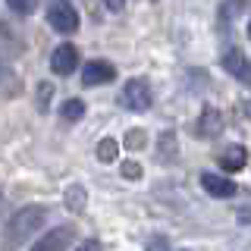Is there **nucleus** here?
<instances>
[{"mask_svg":"<svg viewBox=\"0 0 251 251\" xmlns=\"http://www.w3.org/2000/svg\"><path fill=\"white\" fill-rule=\"evenodd\" d=\"M239 223L242 226H251V210H239Z\"/></svg>","mask_w":251,"mask_h":251,"instance_id":"22","label":"nucleus"},{"mask_svg":"<svg viewBox=\"0 0 251 251\" xmlns=\"http://www.w3.org/2000/svg\"><path fill=\"white\" fill-rule=\"evenodd\" d=\"M60 116H63V123H78L85 116V100H78V98H69V100H63V107H60Z\"/></svg>","mask_w":251,"mask_h":251,"instance_id":"13","label":"nucleus"},{"mask_svg":"<svg viewBox=\"0 0 251 251\" xmlns=\"http://www.w3.org/2000/svg\"><path fill=\"white\" fill-rule=\"evenodd\" d=\"M148 251H170V245H167V239H163V235H157V239L148 242Z\"/></svg>","mask_w":251,"mask_h":251,"instance_id":"19","label":"nucleus"},{"mask_svg":"<svg viewBox=\"0 0 251 251\" xmlns=\"http://www.w3.org/2000/svg\"><path fill=\"white\" fill-rule=\"evenodd\" d=\"M245 113H248V116H251V104H245Z\"/></svg>","mask_w":251,"mask_h":251,"instance_id":"23","label":"nucleus"},{"mask_svg":"<svg viewBox=\"0 0 251 251\" xmlns=\"http://www.w3.org/2000/svg\"><path fill=\"white\" fill-rule=\"evenodd\" d=\"M157 160H160L163 167H170V163L179 160V135H176V129H163L160 135H157Z\"/></svg>","mask_w":251,"mask_h":251,"instance_id":"10","label":"nucleus"},{"mask_svg":"<svg viewBox=\"0 0 251 251\" xmlns=\"http://www.w3.org/2000/svg\"><path fill=\"white\" fill-rule=\"evenodd\" d=\"M220 132H223V113L214 110V107L201 110L198 123H195V135H198V138H217Z\"/></svg>","mask_w":251,"mask_h":251,"instance_id":"9","label":"nucleus"},{"mask_svg":"<svg viewBox=\"0 0 251 251\" xmlns=\"http://www.w3.org/2000/svg\"><path fill=\"white\" fill-rule=\"evenodd\" d=\"M248 31H251V28H248Z\"/></svg>","mask_w":251,"mask_h":251,"instance_id":"24","label":"nucleus"},{"mask_svg":"<svg viewBox=\"0 0 251 251\" xmlns=\"http://www.w3.org/2000/svg\"><path fill=\"white\" fill-rule=\"evenodd\" d=\"M198 182H201L204 192L214 195V198H232V195L239 192V185H235L229 176H220V173H201Z\"/></svg>","mask_w":251,"mask_h":251,"instance_id":"7","label":"nucleus"},{"mask_svg":"<svg viewBox=\"0 0 251 251\" xmlns=\"http://www.w3.org/2000/svg\"><path fill=\"white\" fill-rule=\"evenodd\" d=\"M123 179H129V182H138V179H141V163L126 160V163H123Z\"/></svg>","mask_w":251,"mask_h":251,"instance_id":"16","label":"nucleus"},{"mask_svg":"<svg viewBox=\"0 0 251 251\" xmlns=\"http://www.w3.org/2000/svg\"><path fill=\"white\" fill-rule=\"evenodd\" d=\"M50 100H53V85L50 82H41V85H38V110L44 113V110L50 107Z\"/></svg>","mask_w":251,"mask_h":251,"instance_id":"15","label":"nucleus"},{"mask_svg":"<svg viewBox=\"0 0 251 251\" xmlns=\"http://www.w3.org/2000/svg\"><path fill=\"white\" fill-rule=\"evenodd\" d=\"M47 25L53 31H60V35H73L78 28V13L75 6L69 3V0H53L50 6H47Z\"/></svg>","mask_w":251,"mask_h":251,"instance_id":"3","label":"nucleus"},{"mask_svg":"<svg viewBox=\"0 0 251 251\" xmlns=\"http://www.w3.org/2000/svg\"><path fill=\"white\" fill-rule=\"evenodd\" d=\"M63 201H66V210L82 214L85 204H88V192H85V185H69L66 192H63Z\"/></svg>","mask_w":251,"mask_h":251,"instance_id":"12","label":"nucleus"},{"mask_svg":"<svg viewBox=\"0 0 251 251\" xmlns=\"http://www.w3.org/2000/svg\"><path fill=\"white\" fill-rule=\"evenodd\" d=\"M220 66L226 69V75H232L235 82H242V85L251 88V60L239 50V47H226V50L220 53Z\"/></svg>","mask_w":251,"mask_h":251,"instance_id":"4","label":"nucleus"},{"mask_svg":"<svg viewBox=\"0 0 251 251\" xmlns=\"http://www.w3.org/2000/svg\"><path fill=\"white\" fill-rule=\"evenodd\" d=\"M145 145V132H129L126 135V148H141Z\"/></svg>","mask_w":251,"mask_h":251,"instance_id":"18","label":"nucleus"},{"mask_svg":"<svg viewBox=\"0 0 251 251\" xmlns=\"http://www.w3.org/2000/svg\"><path fill=\"white\" fill-rule=\"evenodd\" d=\"M104 6H107L110 13H120L123 6H126V0H104Z\"/></svg>","mask_w":251,"mask_h":251,"instance_id":"21","label":"nucleus"},{"mask_svg":"<svg viewBox=\"0 0 251 251\" xmlns=\"http://www.w3.org/2000/svg\"><path fill=\"white\" fill-rule=\"evenodd\" d=\"M245 160H248V151L242 145H229L223 154H220V167H223L226 173H239L242 167H245Z\"/></svg>","mask_w":251,"mask_h":251,"instance_id":"11","label":"nucleus"},{"mask_svg":"<svg viewBox=\"0 0 251 251\" xmlns=\"http://www.w3.org/2000/svg\"><path fill=\"white\" fill-rule=\"evenodd\" d=\"M116 151H120V145H116V138H100L98 141V160L100 163H113L116 160Z\"/></svg>","mask_w":251,"mask_h":251,"instance_id":"14","label":"nucleus"},{"mask_svg":"<svg viewBox=\"0 0 251 251\" xmlns=\"http://www.w3.org/2000/svg\"><path fill=\"white\" fill-rule=\"evenodd\" d=\"M116 78V66L107 60H88L82 69V85L85 88H98V85H110Z\"/></svg>","mask_w":251,"mask_h":251,"instance_id":"6","label":"nucleus"},{"mask_svg":"<svg viewBox=\"0 0 251 251\" xmlns=\"http://www.w3.org/2000/svg\"><path fill=\"white\" fill-rule=\"evenodd\" d=\"M151 104H154V94L145 78H129L120 88V107L129 110V113H145V110H151Z\"/></svg>","mask_w":251,"mask_h":251,"instance_id":"2","label":"nucleus"},{"mask_svg":"<svg viewBox=\"0 0 251 251\" xmlns=\"http://www.w3.org/2000/svg\"><path fill=\"white\" fill-rule=\"evenodd\" d=\"M6 6H10L13 13H19V16H28L35 10V0H6Z\"/></svg>","mask_w":251,"mask_h":251,"instance_id":"17","label":"nucleus"},{"mask_svg":"<svg viewBox=\"0 0 251 251\" xmlns=\"http://www.w3.org/2000/svg\"><path fill=\"white\" fill-rule=\"evenodd\" d=\"M75 66H78V50H75V44H57L53 47V53H50V69L57 75H69V73H75Z\"/></svg>","mask_w":251,"mask_h":251,"instance_id":"8","label":"nucleus"},{"mask_svg":"<svg viewBox=\"0 0 251 251\" xmlns=\"http://www.w3.org/2000/svg\"><path fill=\"white\" fill-rule=\"evenodd\" d=\"M75 239V226H50V232H44L41 239L31 245V251H66Z\"/></svg>","mask_w":251,"mask_h":251,"instance_id":"5","label":"nucleus"},{"mask_svg":"<svg viewBox=\"0 0 251 251\" xmlns=\"http://www.w3.org/2000/svg\"><path fill=\"white\" fill-rule=\"evenodd\" d=\"M44 223H47V210L38 207V204H28V207L16 210L10 217V223H6V248L13 251L16 245H22V242H25L28 235H35Z\"/></svg>","mask_w":251,"mask_h":251,"instance_id":"1","label":"nucleus"},{"mask_svg":"<svg viewBox=\"0 0 251 251\" xmlns=\"http://www.w3.org/2000/svg\"><path fill=\"white\" fill-rule=\"evenodd\" d=\"M75 251H100V242L98 239H85L82 245H75Z\"/></svg>","mask_w":251,"mask_h":251,"instance_id":"20","label":"nucleus"}]
</instances>
